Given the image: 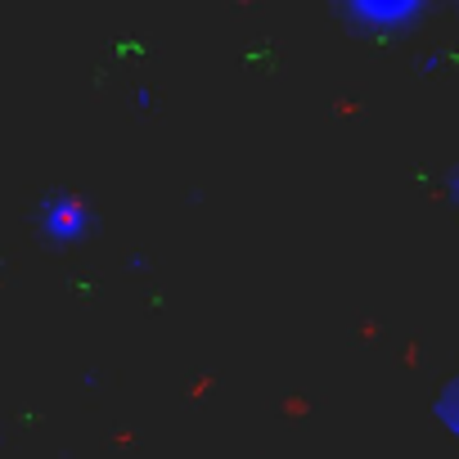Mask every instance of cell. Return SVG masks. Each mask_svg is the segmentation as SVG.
<instances>
[{
    "instance_id": "3957f363",
    "label": "cell",
    "mask_w": 459,
    "mask_h": 459,
    "mask_svg": "<svg viewBox=\"0 0 459 459\" xmlns=\"http://www.w3.org/2000/svg\"><path fill=\"white\" fill-rule=\"evenodd\" d=\"M432 410H437V419H441V423L459 437V374L441 387V396H437V405H432Z\"/></svg>"
},
{
    "instance_id": "6da1fadb",
    "label": "cell",
    "mask_w": 459,
    "mask_h": 459,
    "mask_svg": "<svg viewBox=\"0 0 459 459\" xmlns=\"http://www.w3.org/2000/svg\"><path fill=\"white\" fill-rule=\"evenodd\" d=\"M342 14L351 23H365L369 37H387V32L396 37L410 23L423 19V5H414V0H392V5H342Z\"/></svg>"
},
{
    "instance_id": "277c9868",
    "label": "cell",
    "mask_w": 459,
    "mask_h": 459,
    "mask_svg": "<svg viewBox=\"0 0 459 459\" xmlns=\"http://www.w3.org/2000/svg\"><path fill=\"white\" fill-rule=\"evenodd\" d=\"M446 194H450V203L459 207V167H450V176H446Z\"/></svg>"
},
{
    "instance_id": "7a4b0ae2",
    "label": "cell",
    "mask_w": 459,
    "mask_h": 459,
    "mask_svg": "<svg viewBox=\"0 0 459 459\" xmlns=\"http://www.w3.org/2000/svg\"><path fill=\"white\" fill-rule=\"evenodd\" d=\"M86 221H91V216H86V207H77L73 198H59V203L50 207V225L59 230V235H68V239H73V235H82Z\"/></svg>"
}]
</instances>
